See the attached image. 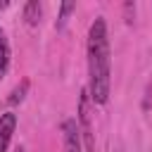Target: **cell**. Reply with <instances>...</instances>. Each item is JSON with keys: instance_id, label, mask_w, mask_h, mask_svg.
I'll use <instances>...</instances> for the list:
<instances>
[{"instance_id": "1", "label": "cell", "mask_w": 152, "mask_h": 152, "mask_svg": "<svg viewBox=\"0 0 152 152\" xmlns=\"http://www.w3.org/2000/svg\"><path fill=\"white\" fill-rule=\"evenodd\" d=\"M88 95L93 104H107L112 90V50L104 17H95L88 28Z\"/></svg>"}, {"instance_id": "2", "label": "cell", "mask_w": 152, "mask_h": 152, "mask_svg": "<svg viewBox=\"0 0 152 152\" xmlns=\"http://www.w3.org/2000/svg\"><path fill=\"white\" fill-rule=\"evenodd\" d=\"M78 131H81V140H83V147L88 152L95 150V135H93V124H90V95H88V88L81 90V97H78Z\"/></svg>"}, {"instance_id": "3", "label": "cell", "mask_w": 152, "mask_h": 152, "mask_svg": "<svg viewBox=\"0 0 152 152\" xmlns=\"http://www.w3.org/2000/svg\"><path fill=\"white\" fill-rule=\"evenodd\" d=\"M62 152H83V140L76 119L62 121Z\"/></svg>"}, {"instance_id": "4", "label": "cell", "mask_w": 152, "mask_h": 152, "mask_svg": "<svg viewBox=\"0 0 152 152\" xmlns=\"http://www.w3.org/2000/svg\"><path fill=\"white\" fill-rule=\"evenodd\" d=\"M17 128V114L14 112H2L0 114V152H7L14 138Z\"/></svg>"}, {"instance_id": "5", "label": "cell", "mask_w": 152, "mask_h": 152, "mask_svg": "<svg viewBox=\"0 0 152 152\" xmlns=\"http://www.w3.org/2000/svg\"><path fill=\"white\" fill-rule=\"evenodd\" d=\"M10 59H12L10 40H7V36H5V31L0 28V81L7 76V69H10Z\"/></svg>"}, {"instance_id": "6", "label": "cell", "mask_w": 152, "mask_h": 152, "mask_svg": "<svg viewBox=\"0 0 152 152\" xmlns=\"http://www.w3.org/2000/svg\"><path fill=\"white\" fill-rule=\"evenodd\" d=\"M40 17H43V5L38 0H28L24 5V21L28 26H38L40 24Z\"/></svg>"}, {"instance_id": "7", "label": "cell", "mask_w": 152, "mask_h": 152, "mask_svg": "<svg viewBox=\"0 0 152 152\" xmlns=\"http://www.w3.org/2000/svg\"><path fill=\"white\" fill-rule=\"evenodd\" d=\"M74 12H76V2H62V5H59V17H57V21H55V28L62 31Z\"/></svg>"}, {"instance_id": "8", "label": "cell", "mask_w": 152, "mask_h": 152, "mask_svg": "<svg viewBox=\"0 0 152 152\" xmlns=\"http://www.w3.org/2000/svg\"><path fill=\"white\" fill-rule=\"evenodd\" d=\"M26 93H28V78H21V83L10 93V97H7V104H19L24 97H26Z\"/></svg>"}, {"instance_id": "9", "label": "cell", "mask_w": 152, "mask_h": 152, "mask_svg": "<svg viewBox=\"0 0 152 152\" xmlns=\"http://www.w3.org/2000/svg\"><path fill=\"white\" fill-rule=\"evenodd\" d=\"M10 7V2H0V10H7Z\"/></svg>"}, {"instance_id": "10", "label": "cell", "mask_w": 152, "mask_h": 152, "mask_svg": "<svg viewBox=\"0 0 152 152\" xmlns=\"http://www.w3.org/2000/svg\"><path fill=\"white\" fill-rule=\"evenodd\" d=\"M14 152H26V150H24V147H21V145H19V147H17V150H14Z\"/></svg>"}]
</instances>
